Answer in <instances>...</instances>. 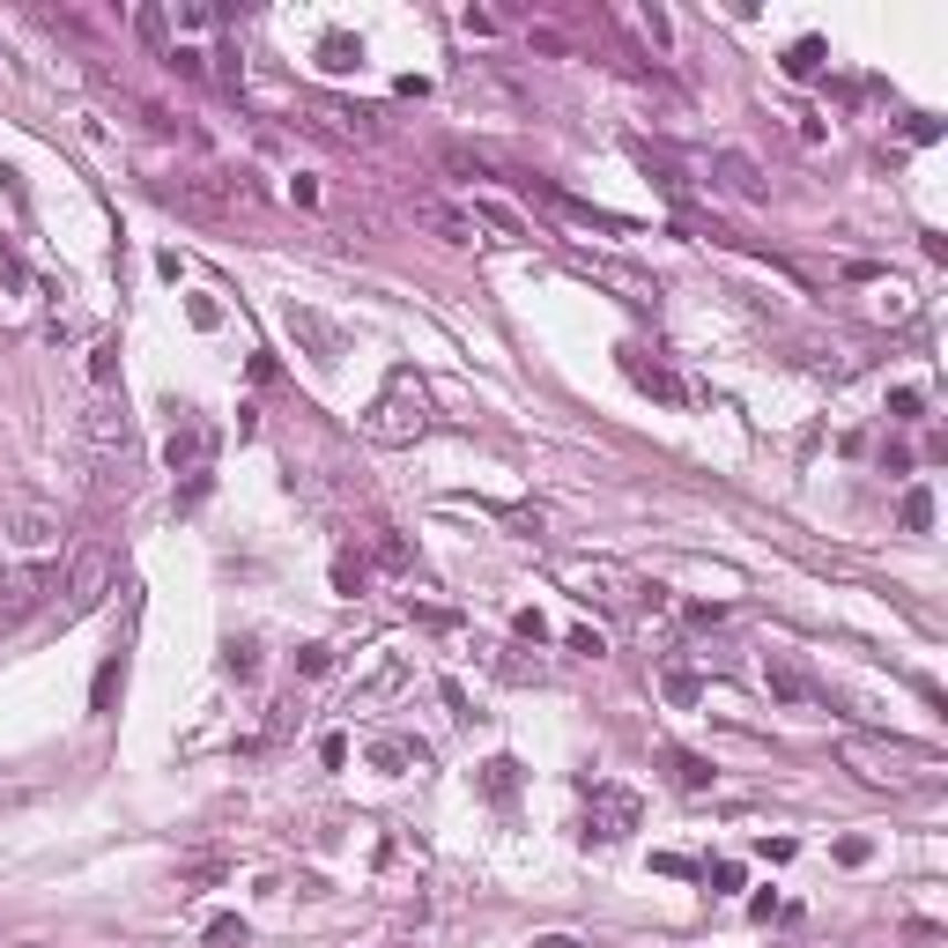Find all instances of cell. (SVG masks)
Instances as JSON below:
<instances>
[{
	"label": "cell",
	"instance_id": "cell-21",
	"mask_svg": "<svg viewBox=\"0 0 948 948\" xmlns=\"http://www.w3.org/2000/svg\"><path fill=\"white\" fill-rule=\"evenodd\" d=\"M904 526H912V534H926V526H934V497H926V489H904V512H897Z\"/></svg>",
	"mask_w": 948,
	"mask_h": 948
},
{
	"label": "cell",
	"instance_id": "cell-12",
	"mask_svg": "<svg viewBox=\"0 0 948 948\" xmlns=\"http://www.w3.org/2000/svg\"><path fill=\"white\" fill-rule=\"evenodd\" d=\"M164 460H171L178 474H200V467H208V430H200L193 415H186V423L171 430V445H164Z\"/></svg>",
	"mask_w": 948,
	"mask_h": 948
},
{
	"label": "cell",
	"instance_id": "cell-1",
	"mask_svg": "<svg viewBox=\"0 0 948 948\" xmlns=\"http://www.w3.org/2000/svg\"><path fill=\"white\" fill-rule=\"evenodd\" d=\"M423 430H430V400H423V386H415V378L400 371L393 386L371 400V415H364V438H371V445H415Z\"/></svg>",
	"mask_w": 948,
	"mask_h": 948
},
{
	"label": "cell",
	"instance_id": "cell-15",
	"mask_svg": "<svg viewBox=\"0 0 948 948\" xmlns=\"http://www.w3.org/2000/svg\"><path fill=\"white\" fill-rule=\"evenodd\" d=\"M482 793H489V800H512V793H519V763H512V756L482 763Z\"/></svg>",
	"mask_w": 948,
	"mask_h": 948
},
{
	"label": "cell",
	"instance_id": "cell-7",
	"mask_svg": "<svg viewBox=\"0 0 948 948\" xmlns=\"http://www.w3.org/2000/svg\"><path fill=\"white\" fill-rule=\"evenodd\" d=\"M645 823V800L630 793V786H593V838H630V830Z\"/></svg>",
	"mask_w": 948,
	"mask_h": 948
},
{
	"label": "cell",
	"instance_id": "cell-26",
	"mask_svg": "<svg viewBox=\"0 0 948 948\" xmlns=\"http://www.w3.org/2000/svg\"><path fill=\"white\" fill-rule=\"evenodd\" d=\"M208 941H215V948H230V941L245 948V926H238V919H215V926H208Z\"/></svg>",
	"mask_w": 948,
	"mask_h": 948
},
{
	"label": "cell",
	"instance_id": "cell-3",
	"mask_svg": "<svg viewBox=\"0 0 948 948\" xmlns=\"http://www.w3.org/2000/svg\"><path fill=\"white\" fill-rule=\"evenodd\" d=\"M82 445L97 452L104 467L126 474V460H134V430H126V408L112 393H89V408H82Z\"/></svg>",
	"mask_w": 948,
	"mask_h": 948
},
{
	"label": "cell",
	"instance_id": "cell-22",
	"mask_svg": "<svg viewBox=\"0 0 948 948\" xmlns=\"http://www.w3.org/2000/svg\"><path fill=\"white\" fill-rule=\"evenodd\" d=\"M319 52H326V67H356V60H364V45H356V38H341V30H334Z\"/></svg>",
	"mask_w": 948,
	"mask_h": 948
},
{
	"label": "cell",
	"instance_id": "cell-13",
	"mask_svg": "<svg viewBox=\"0 0 948 948\" xmlns=\"http://www.w3.org/2000/svg\"><path fill=\"white\" fill-rule=\"evenodd\" d=\"M45 593H52V571H23L15 586H8V600H0V630H8V623H23V615H30V608H38Z\"/></svg>",
	"mask_w": 948,
	"mask_h": 948
},
{
	"label": "cell",
	"instance_id": "cell-27",
	"mask_svg": "<svg viewBox=\"0 0 948 948\" xmlns=\"http://www.w3.org/2000/svg\"><path fill=\"white\" fill-rule=\"evenodd\" d=\"M326 660H334L326 645H304V652H297V667H304V674H326Z\"/></svg>",
	"mask_w": 948,
	"mask_h": 948
},
{
	"label": "cell",
	"instance_id": "cell-9",
	"mask_svg": "<svg viewBox=\"0 0 948 948\" xmlns=\"http://www.w3.org/2000/svg\"><path fill=\"white\" fill-rule=\"evenodd\" d=\"M719 178L734 200H771V186H763V171H756L749 149H719Z\"/></svg>",
	"mask_w": 948,
	"mask_h": 948
},
{
	"label": "cell",
	"instance_id": "cell-10",
	"mask_svg": "<svg viewBox=\"0 0 948 948\" xmlns=\"http://www.w3.org/2000/svg\"><path fill=\"white\" fill-rule=\"evenodd\" d=\"M312 112H319V126L326 134H334V141H371L378 126H371V112H364V104H334V97H319L312 104Z\"/></svg>",
	"mask_w": 948,
	"mask_h": 948
},
{
	"label": "cell",
	"instance_id": "cell-11",
	"mask_svg": "<svg viewBox=\"0 0 948 948\" xmlns=\"http://www.w3.org/2000/svg\"><path fill=\"white\" fill-rule=\"evenodd\" d=\"M586 275H600L608 289H623L630 304H660V282L638 275V267H615V260H586Z\"/></svg>",
	"mask_w": 948,
	"mask_h": 948
},
{
	"label": "cell",
	"instance_id": "cell-2",
	"mask_svg": "<svg viewBox=\"0 0 948 948\" xmlns=\"http://www.w3.org/2000/svg\"><path fill=\"white\" fill-rule=\"evenodd\" d=\"M934 756L926 749H904V741H867V734H852L845 741V771H860L867 786H912Z\"/></svg>",
	"mask_w": 948,
	"mask_h": 948
},
{
	"label": "cell",
	"instance_id": "cell-4",
	"mask_svg": "<svg viewBox=\"0 0 948 948\" xmlns=\"http://www.w3.org/2000/svg\"><path fill=\"white\" fill-rule=\"evenodd\" d=\"M0 541H8L15 556H60L67 526H60L52 504H8V512H0Z\"/></svg>",
	"mask_w": 948,
	"mask_h": 948
},
{
	"label": "cell",
	"instance_id": "cell-20",
	"mask_svg": "<svg viewBox=\"0 0 948 948\" xmlns=\"http://www.w3.org/2000/svg\"><path fill=\"white\" fill-rule=\"evenodd\" d=\"M423 223H430V230H438V238H445V245H467V238H474V230H467V223H460V215H452V208H423Z\"/></svg>",
	"mask_w": 948,
	"mask_h": 948
},
{
	"label": "cell",
	"instance_id": "cell-17",
	"mask_svg": "<svg viewBox=\"0 0 948 948\" xmlns=\"http://www.w3.org/2000/svg\"><path fill=\"white\" fill-rule=\"evenodd\" d=\"M815 67H823V38H800V45L786 52V75H793V82H808Z\"/></svg>",
	"mask_w": 948,
	"mask_h": 948
},
{
	"label": "cell",
	"instance_id": "cell-23",
	"mask_svg": "<svg viewBox=\"0 0 948 948\" xmlns=\"http://www.w3.org/2000/svg\"><path fill=\"white\" fill-rule=\"evenodd\" d=\"M697 689H704V682H697L689 667H667V697H674V704H697Z\"/></svg>",
	"mask_w": 948,
	"mask_h": 948
},
{
	"label": "cell",
	"instance_id": "cell-18",
	"mask_svg": "<svg viewBox=\"0 0 948 948\" xmlns=\"http://www.w3.org/2000/svg\"><path fill=\"white\" fill-rule=\"evenodd\" d=\"M674 763V778H682V786H689V793H704V786H712V763H704V756H689V749H674L667 756Z\"/></svg>",
	"mask_w": 948,
	"mask_h": 948
},
{
	"label": "cell",
	"instance_id": "cell-19",
	"mask_svg": "<svg viewBox=\"0 0 948 948\" xmlns=\"http://www.w3.org/2000/svg\"><path fill=\"white\" fill-rule=\"evenodd\" d=\"M438 164H445L452 178H467V186H482V178H489V164H482V156H467V149H438Z\"/></svg>",
	"mask_w": 948,
	"mask_h": 948
},
{
	"label": "cell",
	"instance_id": "cell-6",
	"mask_svg": "<svg viewBox=\"0 0 948 948\" xmlns=\"http://www.w3.org/2000/svg\"><path fill=\"white\" fill-rule=\"evenodd\" d=\"M571 586H578V600H600V608H630L645 593L623 563H571Z\"/></svg>",
	"mask_w": 948,
	"mask_h": 948
},
{
	"label": "cell",
	"instance_id": "cell-5",
	"mask_svg": "<svg viewBox=\"0 0 948 948\" xmlns=\"http://www.w3.org/2000/svg\"><path fill=\"white\" fill-rule=\"evenodd\" d=\"M104 586H112V556L104 549H75L67 556V586H60V593H67V615H89V608L104 600Z\"/></svg>",
	"mask_w": 948,
	"mask_h": 948
},
{
	"label": "cell",
	"instance_id": "cell-25",
	"mask_svg": "<svg viewBox=\"0 0 948 948\" xmlns=\"http://www.w3.org/2000/svg\"><path fill=\"white\" fill-rule=\"evenodd\" d=\"M334 586H341V593H356V586H364V563H356V556H341V563H334Z\"/></svg>",
	"mask_w": 948,
	"mask_h": 948
},
{
	"label": "cell",
	"instance_id": "cell-24",
	"mask_svg": "<svg viewBox=\"0 0 948 948\" xmlns=\"http://www.w3.org/2000/svg\"><path fill=\"white\" fill-rule=\"evenodd\" d=\"M482 215H489V223H497L504 238H526V223H519V215H512V208H497V200H482Z\"/></svg>",
	"mask_w": 948,
	"mask_h": 948
},
{
	"label": "cell",
	"instance_id": "cell-8",
	"mask_svg": "<svg viewBox=\"0 0 948 948\" xmlns=\"http://www.w3.org/2000/svg\"><path fill=\"white\" fill-rule=\"evenodd\" d=\"M763 682H771V697H778V704H823L815 674H808V667H793L786 652H763Z\"/></svg>",
	"mask_w": 948,
	"mask_h": 948
},
{
	"label": "cell",
	"instance_id": "cell-16",
	"mask_svg": "<svg viewBox=\"0 0 948 948\" xmlns=\"http://www.w3.org/2000/svg\"><path fill=\"white\" fill-rule=\"evenodd\" d=\"M289 326H297L304 341L319 349V364H334V349H341V341H334V326H326V319H312V312H289Z\"/></svg>",
	"mask_w": 948,
	"mask_h": 948
},
{
	"label": "cell",
	"instance_id": "cell-14",
	"mask_svg": "<svg viewBox=\"0 0 948 948\" xmlns=\"http://www.w3.org/2000/svg\"><path fill=\"white\" fill-rule=\"evenodd\" d=\"M623 371H630V378H638V386H645V393H660V400H674V393H682V386H674V378H667V371H660V364H645V356H638V349H630V356H623Z\"/></svg>",
	"mask_w": 948,
	"mask_h": 948
}]
</instances>
